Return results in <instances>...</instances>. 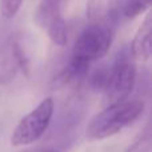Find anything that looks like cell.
<instances>
[{"label":"cell","instance_id":"obj_1","mask_svg":"<svg viewBox=\"0 0 152 152\" xmlns=\"http://www.w3.org/2000/svg\"><path fill=\"white\" fill-rule=\"evenodd\" d=\"M145 104L142 99H128L126 102L105 105L104 110L91 119L86 129V136L91 142L108 139L132 126L144 112Z\"/></svg>","mask_w":152,"mask_h":152},{"label":"cell","instance_id":"obj_2","mask_svg":"<svg viewBox=\"0 0 152 152\" xmlns=\"http://www.w3.org/2000/svg\"><path fill=\"white\" fill-rule=\"evenodd\" d=\"M112 27L110 20L88 21L75 40L69 60L89 66L102 59L112 44Z\"/></svg>","mask_w":152,"mask_h":152},{"label":"cell","instance_id":"obj_3","mask_svg":"<svg viewBox=\"0 0 152 152\" xmlns=\"http://www.w3.org/2000/svg\"><path fill=\"white\" fill-rule=\"evenodd\" d=\"M136 68L129 52H123L107 69L104 83V103L107 105L128 100L135 86Z\"/></svg>","mask_w":152,"mask_h":152},{"label":"cell","instance_id":"obj_4","mask_svg":"<svg viewBox=\"0 0 152 152\" xmlns=\"http://www.w3.org/2000/svg\"><path fill=\"white\" fill-rule=\"evenodd\" d=\"M53 115L52 97L43 99L32 111L20 119L11 135V144L15 147L34 144L47 131Z\"/></svg>","mask_w":152,"mask_h":152},{"label":"cell","instance_id":"obj_5","mask_svg":"<svg viewBox=\"0 0 152 152\" xmlns=\"http://www.w3.org/2000/svg\"><path fill=\"white\" fill-rule=\"evenodd\" d=\"M151 32H152V16L147 13L145 19L140 24L139 29L131 43L129 55L136 61H148L151 58Z\"/></svg>","mask_w":152,"mask_h":152},{"label":"cell","instance_id":"obj_6","mask_svg":"<svg viewBox=\"0 0 152 152\" xmlns=\"http://www.w3.org/2000/svg\"><path fill=\"white\" fill-rule=\"evenodd\" d=\"M19 71L18 63L12 52L11 36L0 47V86L10 84Z\"/></svg>","mask_w":152,"mask_h":152},{"label":"cell","instance_id":"obj_7","mask_svg":"<svg viewBox=\"0 0 152 152\" xmlns=\"http://www.w3.org/2000/svg\"><path fill=\"white\" fill-rule=\"evenodd\" d=\"M43 28L47 29L48 36H50L51 42L55 45L64 47V45L67 44L68 32H67V24H66V20H64L63 15H61V12L52 16V18L45 23V26L43 27Z\"/></svg>","mask_w":152,"mask_h":152},{"label":"cell","instance_id":"obj_8","mask_svg":"<svg viewBox=\"0 0 152 152\" xmlns=\"http://www.w3.org/2000/svg\"><path fill=\"white\" fill-rule=\"evenodd\" d=\"M11 45H12V52L13 56H15L16 63H18L19 71L23 75H26L27 77H29V75H31V63H29V59L26 53V50L21 45V42L19 39L18 34L11 36Z\"/></svg>","mask_w":152,"mask_h":152},{"label":"cell","instance_id":"obj_9","mask_svg":"<svg viewBox=\"0 0 152 152\" xmlns=\"http://www.w3.org/2000/svg\"><path fill=\"white\" fill-rule=\"evenodd\" d=\"M151 0H128V3L126 4L121 15L126 18H136L140 13H143L148 7H150Z\"/></svg>","mask_w":152,"mask_h":152},{"label":"cell","instance_id":"obj_10","mask_svg":"<svg viewBox=\"0 0 152 152\" xmlns=\"http://www.w3.org/2000/svg\"><path fill=\"white\" fill-rule=\"evenodd\" d=\"M24 0H0V13L5 19H12L18 15Z\"/></svg>","mask_w":152,"mask_h":152},{"label":"cell","instance_id":"obj_11","mask_svg":"<svg viewBox=\"0 0 152 152\" xmlns=\"http://www.w3.org/2000/svg\"><path fill=\"white\" fill-rule=\"evenodd\" d=\"M126 152H151V136L150 132L145 131L129 145Z\"/></svg>","mask_w":152,"mask_h":152},{"label":"cell","instance_id":"obj_12","mask_svg":"<svg viewBox=\"0 0 152 152\" xmlns=\"http://www.w3.org/2000/svg\"><path fill=\"white\" fill-rule=\"evenodd\" d=\"M107 8L110 16L112 19H116L119 15L123 13V10L126 7V4L128 3V0H107Z\"/></svg>","mask_w":152,"mask_h":152},{"label":"cell","instance_id":"obj_13","mask_svg":"<svg viewBox=\"0 0 152 152\" xmlns=\"http://www.w3.org/2000/svg\"><path fill=\"white\" fill-rule=\"evenodd\" d=\"M20 152H58V150L53 147H45V145H40V147H31L26 148V150Z\"/></svg>","mask_w":152,"mask_h":152}]
</instances>
